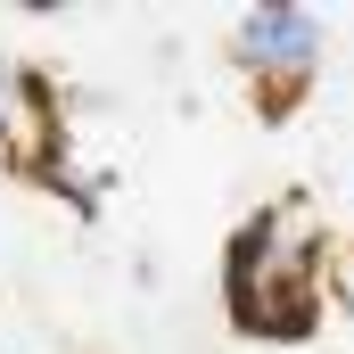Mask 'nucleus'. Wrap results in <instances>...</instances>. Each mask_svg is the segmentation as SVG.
I'll list each match as a JSON object with an SVG mask.
<instances>
[{
    "label": "nucleus",
    "mask_w": 354,
    "mask_h": 354,
    "mask_svg": "<svg viewBox=\"0 0 354 354\" xmlns=\"http://www.w3.org/2000/svg\"><path fill=\"white\" fill-rule=\"evenodd\" d=\"M330 58V17L305 0H256L231 25V66L264 91V107H288Z\"/></svg>",
    "instance_id": "f03ea898"
},
{
    "label": "nucleus",
    "mask_w": 354,
    "mask_h": 354,
    "mask_svg": "<svg viewBox=\"0 0 354 354\" xmlns=\"http://www.w3.org/2000/svg\"><path fill=\"white\" fill-rule=\"evenodd\" d=\"M0 157L17 174H50L58 165V99H50V83L25 58H8V50H0Z\"/></svg>",
    "instance_id": "7ed1b4c3"
},
{
    "label": "nucleus",
    "mask_w": 354,
    "mask_h": 354,
    "mask_svg": "<svg viewBox=\"0 0 354 354\" xmlns=\"http://www.w3.org/2000/svg\"><path fill=\"white\" fill-rule=\"evenodd\" d=\"M322 280H330V231L305 198L248 214L223 248V305L264 346H305L322 330Z\"/></svg>",
    "instance_id": "f257e3e1"
}]
</instances>
